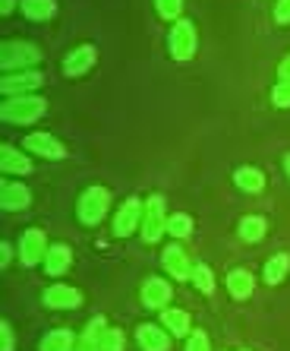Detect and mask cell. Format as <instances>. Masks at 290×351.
I'll list each match as a JSON object with an SVG mask.
<instances>
[{
  "label": "cell",
  "mask_w": 290,
  "mask_h": 351,
  "mask_svg": "<svg viewBox=\"0 0 290 351\" xmlns=\"http://www.w3.org/2000/svg\"><path fill=\"white\" fill-rule=\"evenodd\" d=\"M0 250H3V254H0V260H3V266H10V260H13V247H10V244H3V247H0Z\"/></svg>",
  "instance_id": "36"
},
{
  "label": "cell",
  "mask_w": 290,
  "mask_h": 351,
  "mask_svg": "<svg viewBox=\"0 0 290 351\" xmlns=\"http://www.w3.org/2000/svg\"><path fill=\"white\" fill-rule=\"evenodd\" d=\"M136 342L142 351H168L170 348V332L161 326H152V323H142L136 329Z\"/></svg>",
  "instance_id": "14"
},
{
  "label": "cell",
  "mask_w": 290,
  "mask_h": 351,
  "mask_svg": "<svg viewBox=\"0 0 290 351\" xmlns=\"http://www.w3.org/2000/svg\"><path fill=\"white\" fill-rule=\"evenodd\" d=\"M127 348V335H123V329H105V335H101V351H123Z\"/></svg>",
  "instance_id": "28"
},
{
  "label": "cell",
  "mask_w": 290,
  "mask_h": 351,
  "mask_svg": "<svg viewBox=\"0 0 290 351\" xmlns=\"http://www.w3.org/2000/svg\"><path fill=\"white\" fill-rule=\"evenodd\" d=\"M186 351H211L209 335L202 332V329H196V332H189V335H186Z\"/></svg>",
  "instance_id": "30"
},
{
  "label": "cell",
  "mask_w": 290,
  "mask_h": 351,
  "mask_svg": "<svg viewBox=\"0 0 290 351\" xmlns=\"http://www.w3.org/2000/svg\"><path fill=\"white\" fill-rule=\"evenodd\" d=\"M155 7L164 19H177L180 10H183V0H155Z\"/></svg>",
  "instance_id": "31"
},
{
  "label": "cell",
  "mask_w": 290,
  "mask_h": 351,
  "mask_svg": "<svg viewBox=\"0 0 290 351\" xmlns=\"http://www.w3.org/2000/svg\"><path fill=\"white\" fill-rule=\"evenodd\" d=\"M234 184L243 190V193H262V187H265V174L259 171V168H252V165H243V168L234 171Z\"/></svg>",
  "instance_id": "19"
},
{
  "label": "cell",
  "mask_w": 290,
  "mask_h": 351,
  "mask_svg": "<svg viewBox=\"0 0 290 351\" xmlns=\"http://www.w3.org/2000/svg\"><path fill=\"white\" fill-rule=\"evenodd\" d=\"M57 13L54 0H23V16L32 19V23H44Z\"/></svg>",
  "instance_id": "24"
},
{
  "label": "cell",
  "mask_w": 290,
  "mask_h": 351,
  "mask_svg": "<svg viewBox=\"0 0 290 351\" xmlns=\"http://www.w3.org/2000/svg\"><path fill=\"white\" fill-rule=\"evenodd\" d=\"M107 323L105 317H92L82 329V335L76 339V351H101V335H105Z\"/></svg>",
  "instance_id": "16"
},
{
  "label": "cell",
  "mask_w": 290,
  "mask_h": 351,
  "mask_svg": "<svg viewBox=\"0 0 290 351\" xmlns=\"http://www.w3.org/2000/svg\"><path fill=\"white\" fill-rule=\"evenodd\" d=\"M13 7H16V0H0V13H3V16H10Z\"/></svg>",
  "instance_id": "35"
},
{
  "label": "cell",
  "mask_w": 290,
  "mask_h": 351,
  "mask_svg": "<svg viewBox=\"0 0 290 351\" xmlns=\"http://www.w3.org/2000/svg\"><path fill=\"white\" fill-rule=\"evenodd\" d=\"M265 231H268V225L262 215H243L240 225H237V234H240L246 244H259V241L265 237Z\"/></svg>",
  "instance_id": "22"
},
{
  "label": "cell",
  "mask_w": 290,
  "mask_h": 351,
  "mask_svg": "<svg viewBox=\"0 0 290 351\" xmlns=\"http://www.w3.org/2000/svg\"><path fill=\"white\" fill-rule=\"evenodd\" d=\"M44 76L35 73V70H25V73H7L0 80V92L7 98H19V95H29L32 89H38Z\"/></svg>",
  "instance_id": "8"
},
{
  "label": "cell",
  "mask_w": 290,
  "mask_h": 351,
  "mask_svg": "<svg viewBox=\"0 0 290 351\" xmlns=\"http://www.w3.org/2000/svg\"><path fill=\"white\" fill-rule=\"evenodd\" d=\"M161 266L168 269V276H174L177 282H186V278H193V263L186 260V254L180 250V247H164L161 254Z\"/></svg>",
  "instance_id": "13"
},
{
  "label": "cell",
  "mask_w": 290,
  "mask_h": 351,
  "mask_svg": "<svg viewBox=\"0 0 290 351\" xmlns=\"http://www.w3.org/2000/svg\"><path fill=\"white\" fill-rule=\"evenodd\" d=\"M23 149H29V152H35V156H41V158H66L64 143L48 136V133H29Z\"/></svg>",
  "instance_id": "10"
},
{
  "label": "cell",
  "mask_w": 290,
  "mask_h": 351,
  "mask_svg": "<svg viewBox=\"0 0 290 351\" xmlns=\"http://www.w3.org/2000/svg\"><path fill=\"white\" fill-rule=\"evenodd\" d=\"M41 60V51L29 41H7L0 48V70L3 73H13V70H23V66H32Z\"/></svg>",
  "instance_id": "3"
},
{
  "label": "cell",
  "mask_w": 290,
  "mask_h": 351,
  "mask_svg": "<svg viewBox=\"0 0 290 351\" xmlns=\"http://www.w3.org/2000/svg\"><path fill=\"white\" fill-rule=\"evenodd\" d=\"M193 285L199 288L202 294H215V272H211V266H205V263H196L193 266Z\"/></svg>",
  "instance_id": "26"
},
{
  "label": "cell",
  "mask_w": 290,
  "mask_h": 351,
  "mask_svg": "<svg viewBox=\"0 0 290 351\" xmlns=\"http://www.w3.org/2000/svg\"><path fill=\"white\" fill-rule=\"evenodd\" d=\"M107 209H111V190L107 187H89L79 196V203H76V215H79V221L89 225V228L105 219Z\"/></svg>",
  "instance_id": "2"
},
{
  "label": "cell",
  "mask_w": 290,
  "mask_h": 351,
  "mask_svg": "<svg viewBox=\"0 0 290 351\" xmlns=\"http://www.w3.org/2000/svg\"><path fill=\"white\" fill-rule=\"evenodd\" d=\"M95 48L92 45H79V48L72 51L70 58L64 60V73L66 76H82V73H89L92 70V64H95Z\"/></svg>",
  "instance_id": "15"
},
{
  "label": "cell",
  "mask_w": 290,
  "mask_h": 351,
  "mask_svg": "<svg viewBox=\"0 0 290 351\" xmlns=\"http://www.w3.org/2000/svg\"><path fill=\"white\" fill-rule=\"evenodd\" d=\"M161 326L168 329L174 339H180V335H189L193 329H189V313L186 311H177V307H168V311H161Z\"/></svg>",
  "instance_id": "21"
},
{
  "label": "cell",
  "mask_w": 290,
  "mask_h": 351,
  "mask_svg": "<svg viewBox=\"0 0 290 351\" xmlns=\"http://www.w3.org/2000/svg\"><path fill=\"white\" fill-rule=\"evenodd\" d=\"M48 237H44V231L38 228H29L23 231V237H19V263L23 266H38L44 256H48Z\"/></svg>",
  "instance_id": "7"
},
{
  "label": "cell",
  "mask_w": 290,
  "mask_h": 351,
  "mask_svg": "<svg viewBox=\"0 0 290 351\" xmlns=\"http://www.w3.org/2000/svg\"><path fill=\"white\" fill-rule=\"evenodd\" d=\"M256 288V278H252L250 269H234L227 276V294L234 298V301H246Z\"/></svg>",
  "instance_id": "17"
},
{
  "label": "cell",
  "mask_w": 290,
  "mask_h": 351,
  "mask_svg": "<svg viewBox=\"0 0 290 351\" xmlns=\"http://www.w3.org/2000/svg\"><path fill=\"white\" fill-rule=\"evenodd\" d=\"M278 73H281V80H290V54L281 60V66H278Z\"/></svg>",
  "instance_id": "34"
},
{
  "label": "cell",
  "mask_w": 290,
  "mask_h": 351,
  "mask_svg": "<svg viewBox=\"0 0 290 351\" xmlns=\"http://www.w3.org/2000/svg\"><path fill=\"white\" fill-rule=\"evenodd\" d=\"M287 269H290V256L287 254L272 256V260L265 263V282L268 285H281L284 276H287Z\"/></svg>",
  "instance_id": "25"
},
{
  "label": "cell",
  "mask_w": 290,
  "mask_h": 351,
  "mask_svg": "<svg viewBox=\"0 0 290 351\" xmlns=\"http://www.w3.org/2000/svg\"><path fill=\"white\" fill-rule=\"evenodd\" d=\"M142 213H145V206L139 203V196L123 199V206L117 209V215H114V234H117V237H129L133 231H139V228H142Z\"/></svg>",
  "instance_id": "6"
},
{
  "label": "cell",
  "mask_w": 290,
  "mask_h": 351,
  "mask_svg": "<svg viewBox=\"0 0 290 351\" xmlns=\"http://www.w3.org/2000/svg\"><path fill=\"white\" fill-rule=\"evenodd\" d=\"M168 231V215H164V199L161 196H148V203H145V213H142V234L145 244H155V241H161V234Z\"/></svg>",
  "instance_id": "4"
},
{
  "label": "cell",
  "mask_w": 290,
  "mask_h": 351,
  "mask_svg": "<svg viewBox=\"0 0 290 351\" xmlns=\"http://www.w3.org/2000/svg\"><path fill=\"white\" fill-rule=\"evenodd\" d=\"M41 351H76V335L70 329H51L41 339Z\"/></svg>",
  "instance_id": "23"
},
{
  "label": "cell",
  "mask_w": 290,
  "mask_h": 351,
  "mask_svg": "<svg viewBox=\"0 0 290 351\" xmlns=\"http://www.w3.org/2000/svg\"><path fill=\"white\" fill-rule=\"evenodd\" d=\"M72 263V250L66 244H54L48 250V256H44V269H48V276H64L66 269H70Z\"/></svg>",
  "instance_id": "20"
},
{
  "label": "cell",
  "mask_w": 290,
  "mask_h": 351,
  "mask_svg": "<svg viewBox=\"0 0 290 351\" xmlns=\"http://www.w3.org/2000/svg\"><path fill=\"white\" fill-rule=\"evenodd\" d=\"M29 203H32V193H29V187H25L23 180H3V187H0V206H3L7 213L25 209Z\"/></svg>",
  "instance_id": "11"
},
{
  "label": "cell",
  "mask_w": 290,
  "mask_h": 351,
  "mask_svg": "<svg viewBox=\"0 0 290 351\" xmlns=\"http://www.w3.org/2000/svg\"><path fill=\"white\" fill-rule=\"evenodd\" d=\"M168 45L174 60H189L196 54V25L189 19H177L168 35Z\"/></svg>",
  "instance_id": "5"
},
{
  "label": "cell",
  "mask_w": 290,
  "mask_h": 351,
  "mask_svg": "<svg viewBox=\"0 0 290 351\" xmlns=\"http://www.w3.org/2000/svg\"><path fill=\"white\" fill-rule=\"evenodd\" d=\"M0 351H16V335H13V326L7 319L0 323Z\"/></svg>",
  "instance_id": "32"
},
{
  "label": "cell",
  "mask_w": 290,
  "mask_h": 351,
  "mask_svg": "<svg viewBox=\"0 0 290 351\" xmlns=\"http://www.w3.org/2000/svg\"><path fill=\"white\" fill-rule=\"evenodd\" d=\"M168 234L170 237H189V234H193V219H189L186 213L170 215V219H168Z\"/></svg>",
  "instance_id": "27"
},
{
  "label": "cell",
  "mask_w": 290,
  "mask_h": 351,
  "mask_svg": "<svg viewBox=\"0 0 290 351\" xmlns=\"http://www.w3.org/2000/svg\"><path fill=\"white\" fill-rule=\"evenodd\" d=\"M0 171L3 174H29L32 171V162H29L16 146H3L0 149Z\"/></svg>",
  "instance_id": "18"
},
{
  "label": "cell",
  "mask_w": 290,
  "mask_h": 351,
  "mask_svg": "<svg viewBox=\"0 0 290 351\" xmlns=\"http://www.w3.org/2000/svg\"><path fill=\"white\" fill-rule=\"evenodd\" d=\"M41 301L48 304L51 311H76L82 304V294L72 285H51V288H44Z\"/></svg>",
  "instance_id": "9"
},
{
  "label": "cell",
  "mask_w": 290,
  "mask_h": 351,
  "mask_svg": "<svg viewBox=\"0 0 290 351\" xmlns=\"http://www.w3.org/2000/svg\"><path fill=\"white\" fill-rule=\"evenodd\" d=\"M48 111V101L38 95H19V98H7L0 108V117L7 123H35L41 114Z\"/></svg>",
  "instance_id": "1"
},
{
  "label": "cell",
  "mask_w": 290,
  "mask_h": 351,
  "mask_svg": "<svg viewBox=\"0 0 290 351\" xmlns=\"http://www.w3.org/2000/svg\"><path fill=\"white\" fill-rule=\"evenodd\" d=\"M246 351H250V348H246Z\"/></svg>",
  "instance_id": "38"
},
{
  "label": "cell",
  "mask_w": 290,
  "mask_h": 351,
  "mask_svg": "<svg viewBox=\"0 0 290 351\" xmlns=\"http://www.w3.org/2000/svg\"><path fill=\"white\" fill-rule=\"evenodd\" d=\"M274 19H278V23H290V0H278V7H274Z\"/></svg>",
  "instance_id": "33"
},
{
  "label": "cell",
  "mask_w": 290,
  "mask_h": 351,
  "mask_svg": "<svg viewBox=\"0 0 290 351\" xmlns=\"http://www.w3.org/2000/svg\"><path fill=\"white\" fill-rule=\"evenodd\" d=\"M170 285L164 278H145L142 282V304L148 311H168Z\"/></svg>",
  "instance_id": "12"
},
{
  "label": "cell",
  "mask_w": 290,
  "mask_h": 351,
  "mask_svg": "<svg viewBox=\"0 0 290 351\" xmlns=\"http://www.w3.org/2000/svg\"><path fill=\"white\" fill-rule=\"evenodd\" d=\"M272 101H274V108H290V80H278V82H274Z\"/></svg>",
  "instance_id": "29"
},
{
  "label": "cell",
  "mask_w": 290,
  "mask_h": 351,
  "mask_svg": "<svg viewBox=\"0 0 290 351\" xmlns=\"http://www.w3.org/2000/svg\"><path fill=\"white\" fill-rule=\"evenodd\" d=\"M284 168H287V174H290V156H287V158H284Z\"/></svg>",
  "instance_id": "37"
}]
</instances>
